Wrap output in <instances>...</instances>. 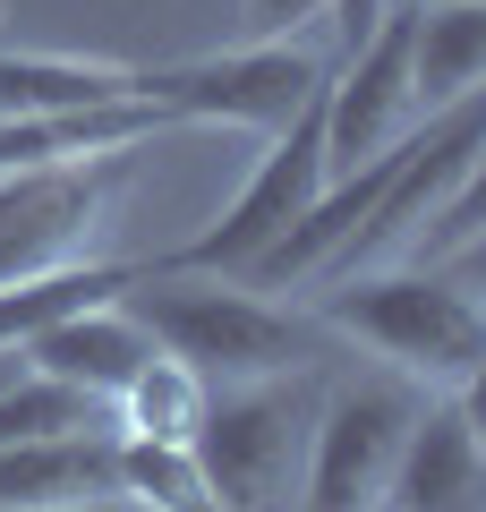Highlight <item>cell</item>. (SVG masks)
<instances>
[{
	"label": "cell",
	"instance_id": "obj_1",
	"mask_svg": "<svg viewBox=\"0 0 486 512\" xmlns=\"http://www.w3.org/2000/svg\"><path fill=\"white\" fill-rule=\"evenodd\" d=\"M128 316L154 333L180 367L205 384H265V376H307L342 359V333L316 308H273L265 291H239L231 274H145L128 291Z\"/></svg>",
	"mask_w": 486,
	"mask_h": 512
},
{
	"label": "cell",
	"instance_id": "obj_2",
	"mask_svg": "<svg viewBox=\"0 0 486 512\" xmlns=\"http://www.w3.org/2000/svg\"><path fill=\"white\" fill-rule=\"evenodd\" d=\"M316 402L324 384L307 376H265V384H222L197 410V453L205 487L222 512H290L307 478V436H316Z\"/></svg>",
	"mask_w": 486,
	"mask_h": 512
},
{
	"label": "cell",
	"instance_id": "obj_3",
	"mask_svg": "<svg viewBox=\"0 0 486 512\" xmlns=\"http://www.w3.org/2000/svg\"><path fill=\"white\" fill-rule=\"evenodd\" d=\"M316 316L342 342H367L418 384H461L469 367L486 359V308L469 291H452L435 265L418 274H342L333 291L316 299Z\"/></svg>",
	"mask_w": 486,
	"mask_h": 512
},
{
	"label": "cell",
	"instance_id": "obj_4",
	"mask_svg": "<svg viewBox=\"0 0 486 512\" xmlns=\"http://www.w3.org/2000/svg\"><path fill=\"white\" fill-rule=\"evenodd\" d=\"M333 60L307 52V43H239V52H214V60H137V103H154L162 120H222V128H265L282 137L307 103L324 94Z\"/></svg>",
	"mask_w": 486,
	"mask_h": 512
},
{
	"label": "cell",
	"instance_id": "obj_5",
	"mask_svg": "<svg viewBox=\"0 0 486 512\" xmlns=\"http://www.w3.org/2000/svg\"><path fill=\"white\" fill-rule=\"evenodd\" d=\"M128 171H137V146L0 171V282L86 265L111 205H120V188H128Z\"/></svg>",
	"mask_w": 486,
	"mask_h": 512
},
{
	"label": "cell",
	"instance_id": "obj_6",
	"mask_svg": "<svg viewBox=\"0 0 486 512\" xmlns=\"http://www.w3.org/2000/svg\"><path fill=\"white\" fill-rule=\"evenodd\" d=\"M316 188H324V94L282 128V137H273L265 154H256V171L239 180V197L222 205L188 248L154 256V274H239V282H248L256 256H265L273 239L316 205Z\"/></svg>",
	"mask_w": 486,
	"mask_h": 512
},
{
	"label": "cell",
	"instance_id": "obj_7",
	"mask_svg": "<svg viewBox=\"0 0 486 512\" xmlns=\"http://www.w3.org/2000/svg\"><path fill=\"white\" fill-rule=\"evenodd\" d=\"M410 419H418L410 384H333L316 402L299 504L307 512H384V487H393Z\"/></svg>",
	"mask_w": 486,
	"mask_h": 512
},
{
	"label": "cell",
	"instance_id": "obj_8",
	"mask_svg": "<svg viewBox=\"0 0 486 512\" xmlns=\"http://www.w3.org/2000/svg\"><path fill=\"white\" fill-rule=\"evenodd\" d=\"M410 120H418V103H410V0H393V18L324 77V180L359 171L367 154H384Z\"/></svg>",
	"mask_w": 486,
	"mask_h": 512
},
{
	"label": "cell",
	"instance_id": "obj_9",
	"mask_svg": "<svg viewBox=\"0 0 486 512\" xmlns=\"http://www.w3.org/2000/svg\"><path fill=\"white\" fill-rule=\"evenodd\" d=\"M103 504H120V436L111 427L0 444V512H103Z\"/></svg>",
	"mask_w": 486,
	"mask_h": 512
},
{
	"label": "cell",
	"instance_id": "obj_10",
	"mask_svg": "<svg viewBox=\"0 0 486 512\" xmlns=\"http://www.w3.org/2000/svg\"><path fill=\"white\" fill-rule=\"evenodd\" d=\"M384 512H486V436L461 402H418Z\"/></svg>",
	"mask_w": 486,
	"mask_h": 512
},
{
	"label": "cell",
	"instance_id": "obj_11",
	"mask_svg": "<svg viewBox=\"0 0 486 512\" xmlns=\"http://www.w3.org/2000/svg\"><path fill=\"white\" fill-rule=\"evenodd\" d=\"M18 350H26L35 376H60V384H77V393H94V402H120V384L137 376L162 342L128 316V299H103V308H77V316H60V325H43L35 342H18Z\"/></svg>",
	"mask_w": 486,
	"mask_h": 512
},
{
	"label": "cell",
	"instance_id": "obj_12",
	"mask_svg": "<svg viewBox=\"0 0 486 512\" xmlns=\"http://www.w3.org/2000/svg\"><path fill=\"white\" fill-rule=\"evenodd\" d=\"M137 103V60H69V52H0V120H69V111Z\"/></svg>",
	"mask_w": 486,
	"mask_h": 512
},
{
	"label": "cell",
	"instance_id": "obj_13",
	"mask_svg": "<svg viewBox=\"0 0 486 512\" xmlns=\"http://www.w3.org/2000/svg\"><path fill=\"white\" fill-rule=\"evenodd\" d=\"M486 94V9L478 0H410V103L418 120Z\"/></svg>",
	"mask_w": 486,
	"mask_h": 512
},
{
	"label": "cell",
	"instance_id": "obj_14",
	"mask_svg": "<svg viewBox=\"0 0 486 512\" xmlns=\"http://www.w3.org/2000/svg\"><path fill=\"white\" fill-rule=\"evenodd\" d=\"M214 384L197 376V367H180L171 350H154V359L137 367V376L120 384V402H111V427L120 436H154V444H188L197 436V410Z\"/></svg>",
	"mask_w": 486,
	"mask_h": 512
},
{
	"label": "cell",
	"instance_id": "obj_15",
	"mask_svg": "<svg viewBox=\"0 0 486 512\" xmlns=\"http://www.w3.org/2000/svg\"><path fill=\"white\" fill-rule=\"evenodd\" d=\"M120 504L145 512H222L205 487L197 453L188 444H154V436H120Z\"/></svg>",
	"mask_w": 486,
	"mask_h": 512
},
{
	"label": "cell",
	"instance_id": "obj_16",
	"mask_svg": "<svg viewBox=\"0 0 486 512\" xmlns=\"http://www.w3.org/2000/svg\"><path fill=\"white\" fill-rule=\"evenodd\" d=\"M77 427H111V402H94V393H77L60 376H35V367H18V376L0 384V444L77 436Z\"/></svg>",
	"mask_w": 486,
	"mask_h": 512
},
{
	"label": "cell",
	"instance_id": "obj_17",
	"mask_svg": "<svg viewBox=\"0 0 486 512\" xmlns=\"http://www.w3.org/2000/svg\"><path fill=\"white\" fill-rule=\"evenodd\" d=\"M316 18H324V0H248L256 43H282V35H299V26H316Z\"/></svg>",
	"mask_w": 486,
	"mask_h": 512
},
{
	"label": "cell",
	"instance_id": "obj_18",
	"mask_svg": "<svg viewBox=\"0 0 486 512\" xmlns=\"http://www.w3.org/2000/svg\"><path fill=\"white\" fill-rule=\"evenodd\" d=\"M18 367H26V350H0V384H9V376H18Z\"/></svg>",
	"mask_w": 486,
	"mask_h": 512
},
{
	"label": "cell",
	"instance_id": "obj_19",
	"mask_svg": "<svg viewBox=\"0 0 486 512\" xmlns=\"http://www.w3.org/2000/svg\"><path fill=\"white\" fill-rule=\"evenodd\" d=\"M478 9H486V0H478Z\"/></svg>",
	"mask_w": 486,
	"mask_h": 512
}]
</instances>
